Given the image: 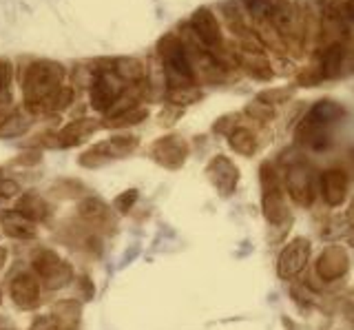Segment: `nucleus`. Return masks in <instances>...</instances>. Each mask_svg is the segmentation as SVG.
<instances>
[{
  "instance_id": "15",
  "label": "nucleus",
  "mask_w": 354,
  "mask_h": 330,
  "mask_svg": "<svg viewBox=\"0 0 354 330\" xmlns=\"http://www.w3.org/2000/svg\"><path fill=\"white\" fill-rule=\"evenodd\" d=\"M301 3L304 53H317L321 42V3L319 0H299Z\"/></svg>"
},
{
  "instance_id": "10",
  "label": "nucleus",
  "mask_w": 354,
  "mask_h": 330,
  "mask_svg": "<svg viewBox=\"0 0 354 330\" xmlns=\"http://www.w3.org/2000/svg\"><path fill=\"white\" fill-rule=\"evenodd\" d=\"M308 259H310V241L306 237H295L279 253L277 273H279L281 279H295L306 268Z\"/></svg>"
},
{
  "instance_id": "12",
  "label": "nucleus",
  "mask_w": 354,
  "mask_h": 330,
  "mask_svg": "<svg viewBox=\"0 0 354 330\" xmlns=\"http://www.w3.org/2000/svg\"><path fill=\"white\" fill-rule=\"evenodd\" d=\"M206 175L210 184L215 186L217 193L221 197H230L232 193L237 191L239 184V169L235 167V162L226 156H215L213 160L208 162L206 167Z\"/></svg>"
},
{
  "instance_id": "1",
  "label": "nucleus",
  "mask_w": 354,
  "mask_h": 330,
  "mask_svg": "<svg viewBox=\"0 0 354 330\" xmlns=\"http://www.w3.org/2000/svg\"><path fill=\"white\" fill-rule=\"evenodd\" d=\"M64 69L58 62L38 60L27 67L22 78V93H25V109L29 116L51 113L53 98L62 89Z\"/></svg>"
},
{
  "instance_id": "34",
  "label": "nucleus",
  "mask_w": 354,
  "mask_h": 330,
  "mask_svg": "<svg viewBox=\"0 0 354 330\" xmlns=\"http://www.w3.org/2000/svg\"><path fill=\"white\" fill-rule=\"evenodd\" d=\"M321 82H324V78H321V73L317 71V67L315 69L308 67V69H304L301 73L297 75V84H301V86H317Z\"/></svg>"
},
{
  "instance_id": "26",
  "label": "nucleus",
  "mask_w": 354,
  "mask_h": 330,
  "mask_svg": "<svg viewBox=\"0 0 354 330\" xmlns=\"http://www.w3.org/2000/svg\"><path fill=\"white\" fill-rule=\"evenodd\" d=\"M77 217L84 219V222H91V224L104 222L109 217V206L104 200H100V197L88 195L84 200L77 202Z\"/></svg>"
},
{
  "instance_id": "2",
  "label": "nucleus",
  "mask_w": 354,
  "mask_h": 330,
  "mask_svg": "<svg viewBox=\"0 0 354 330\" xmlns=\"http://www.w3.org/2000/svg\"><path fill=\"white\" fill-rule=\"evenodd\" d=\"M177 36H180L182 45L186 49V56H188V62H191V69H193V75H195L197 82L221 84V82L228 80L230 73L224 69V64H221L213 53L208 51V47L204 45V42L197 38V34L191 29V25L188 23L180 25Z\"/></svg>"
},
{
  "instance_id": "16",
  "label": "nucleus",
  "mask_w": 354,
  "mask_h": 330,
  "mask_svg": "<svg viewBox=\"0 0 354 330\" xmlns=\"http://www.w3.org/2000/svg\"><path fill=\"white\" fill-rule=\"evenodd\" d=\"M104 125L95 118H77L58 131V149H73L77 145H82L88 136H93Z\"/></svg>"
},
{
  "instance_id": "25",
  "label": "nucleus",
  "mask_w": 354,
  "mask_h": 330,
  "mask_svg": "<svg viewBox=\"0 0 354 330\" xmlns=\"http://www.w3.org/2000/svg\"><path fill=\"white\" fill-rule=\"evenodd\" d=\"M33 125V118L22 111H11L0 120V138H18L25 136Z\"/></svg>"
},
{
  "instance_id": "14",
  "label": "nucleus",
  "mask_w": 354,
  "mask_h": 330,
  "mask_svg": "<svg viewBox=\"0 0 354 330\" xmlns=\"http://www.w3.org/2000/svg\"><path fill=\"white\" fill-rule=\"evenodd\" d=\"M348 47L343 42H332V45L321 47L315 56H317V71L321 73L324 80H337L343 73V67H346V56H348Z\"/></svg>"
},
{
  "instance_id": "28",
  "label": "nucleus",
  "mask_w": 354,
  "mask_h": 330,
  "mask_svg": "<svg viewBox=\"0 0 354 330\" xmlns=\"http://www.w3.org/2000/svg\"><path fill=\"white\" fill-rule=\"evenodd\" d=\"M147 118H149V109L140 104L136 109H131V111H124V113H120L115 118H109L106 122H102V125L109 127V129H129V127L142 125Z\"/></svg>"
},
{
  "instance_id": "4",
  "label": "nucleus",
  "mask_w": 354,
  "mask_h": 330,
  "mask_svg": "<svg viewBox=\"0 0 354 330\" xmlns=\"http://www.w3.org/2000/svg\"><path fill=\"white\" fill-rule=\"evenodd\" d=\"M272 25L279 34L290 58L304 56V27H301V3L299 0H274Z\"/></svg>"
},
{
  "instance_id": "41",
  "label": "nucleus",
  "mask_w": 354,
  "mask_h": 330,
  "mask_svg": "<svg viewBox=\"0 0 354 330\" xmlns=\"http://www.w3.org/2000/svg\"><path fill=\"white\" fill-rule=\"evenodd\" d=\"M7 259H9V250L5 246H0V271L7 266Z\"/></svg>"
},
{
  "instance_id": "20",
  "label": "nucleus",
  "mask_w": 354,
  "mask_h": 330,
  "mask_svg": "<svg viewBox=\"0 0 354 330\" xmlns=\"http://www.w3.org/2000/svg\"><path fill=\"white\" fill-rule=\"evenodd\" d=\"M14 208L18 213H22L27 219H31V222H47V219L51 217V204L44 200V197H40L38 193H22L18 195V200L14 204Z\"/></svg>"
},
{
  "instance_id": "42",
  "label": "nucleus",
  "mask_w": 354,
  "mask_h": 330,
  "mask_svg": "<svg viewBox=\"0 0 354 330\" xmlns=\"http://www.w3.org/2000/svg\"><path fill=\"white\" fill-rule=\"evenodd\" d=\"M5 204H7V200H5L3 195H0V211H7V208H5Z\"/></svg>"
},
{
  "instance_id": "7",
  "label": "nucleus",
  "mask_w": 354,
  "mask_h": 330,
  "mask_svg": "<svg viewBox=\"0 0 354 330\" xmlns=\"http://www.w3.org/2000/svg\"><path fill=\"white\" fill-rule=\"evenodd\" d=\"M188 153H191V147H188V142L177 134L158 138L149 149L151 160L169 171L182 169L184 162L188 160Z\"/></svg>"
},
{
  "instance_id": "5",
  "label": "nucleus",
  "mask_w": 354,
  "mask_h": 330,
  "mask_svg": "<svg viewBox=\"0 0 354 330\" xmlns=\"http://www.w3.org/2000/svg\"><path fill=\"white\" fill-rule=\"evenodd\" d=\"M31 271L47 291H62L73 282L71 264L51 248H40L31 255Z\"/></svg>"
},
{
  "instance_id": "37",
  "label": "nucleus",
  "mask_w": 354,
  "mask_h": 330,
  "mask_svg": "<svg viewBox=\"0 0 354 330\" xmlns=\"http://www.w3.org/2000/svg\"><path fill=\"white\" fill-rule=\"evenodd\" d=\"M31 330H77V328H66V326H60V324H55L53 319L47 315V317H40L36 324H33Z\"/></svg>"
},
{
  "instance_id": "33",
  "label": "nucleus",
  "mask_w": 354,
  "mask_h": 330,
  "mask_svg": "<svg viewBox=\"0 0 354 330\" xmlns=\"http://www.w3.org/2000/svg\"><path fill=\"white\" fill-rule=\"evenodd\" d=\"M73 86H62V89L55 93V98H53V107H51V113H60V111H64L66 107H71V102H73Z\"/></svg>"
},
{
  "instance_id": "3",
  "label": "nucleus",
  "mask_w": 354,
  "mask_h": 330,
  "mask_svg": "<svg viewBox=\"0 0 354 330\" xmlns=\"http://www.w3.org/2000/svg\"><path fill=\"white\" fill-rule=\"evenodd\" d=\"M158 56H160V64L166 78V89L197 84L191 62H188V56H186V49L177 34H166L160 38Z\"/></svg>"
},
{
  "instance_id": "19",
  "label": "nucleus",
  "mask_w": 354,
  "mask_h": 330,
  "mask_svg": "<svg viewBox=\"0 0 354 330\" xmlns=\"http://www.w3.org/2000/svg\"><path fill=\"white\" fill-rule=\"evenodd\" d=\"M346 113H348V109L341 102L330 100V98H321V100H317L313 107L308 109V113L304 118L310 120V122H315V125L332 129L341 118H346Z\"/></svg>"
},
{
  "instance_id": "9",
  "label": "nucleus",
  "mask_w": 354,
  "mask_h": 330,
  "mask_svg": "<svg viewBox=\"0 0 354 330\" xmlns=\"http://www.w3.org/2000/svg\"><path fill=\"white\" fill-rule=\"evenodd\" d=\"M286 189L290 200L299 206H313L315 202V175L304 162H295L286 169Z\"/></svg>"
},
{
  "instance_id": "17",
  "label": "nucleus",
  "mask_w": 354,
  "mask_h": 330,
  "mask_svg": "<svg viewBox=\"0 0 354 330\" xmlns=\"http://www.w3.org/2000/svg\"><path fill=\"white\" fill-rule=\"evenodd\" d=\"M321 195L328 206H341L348 197V173L343 169H328L319 180Z\"/></svg>"
},
{
  "instance_id": "31",
  "label": "nucleus",
  "mask_w": 354,
  "mask_h": 330,
  "mask_svg": "<svg viewBox=\"0 0 354 330\" xmlns=\"http://www.w3.org/2000/svg\"><path fill=\"white\" fill-rule=\"evenodd\" d=\"M138 197H140L138 189H127V191H122L120 195H115V200H113V208H115L118 213L127 215V213L131 211V208L136 206Z\"/></svg>"
},
{
  "instance_id": "22",
  "label": "nucleus",
  "mask_w": 354,
  "mask_h": 330,
  "mask_svg": "<svg viewBox=\"0 0 354 330\" xmlns=\"http://www.w3.org/2000/svg\"><path fill=\"white\" fill-rule=\"evenodd\" d=\"M113 73L124 84H136V82L147 80V67H144V62L138 58H131V56L115 58L113 60Z\"/></svg>"
},
{
  "instance_id": "44",
  "label": "nucleus",
  "mask_w": 354,
  "mask_h": 330,
  "mask_svg": "<svg viewBox=\"0 0 354 330\" xmlns=\"http://www.w3.org/2000/svg\"><path fill=\"white\" fill-rule=\"evenodd\" d=\"M5 180V171L3 169H0V182H3Z\"/></svg>"
},
{
  "instance_id": "24",
  "label": "nucleus",
  "mask_w": 354,
  "mask_h": 330,
  "mask_svg": "<svg viewBox=\"0 0 354 330\" xmlns=\"http://www.w3.org/2000/svg\"><path fill=\"white\" fill-rule=\"evenodd\" d=\"M226 138H228L230 149L243 158H250V156H254V151H257V136H254V131L248 127L237 125Z\"/></svg>"
},
{
  "instance_id": "13",
  "label": "nucleus",
  "mask_w": 354,
  "mask_h": 330,
  "mask_svg": "<svg viewBox=\"0 0 354 330\" xmlns=\"http://www.w3.org/2000/svg\"><path fill=\"white\" fill-rule=\"evenodd\" d=\"M348 268H350V257H348V250L343 246L324 248V253H321L315 264V271L324 282L341 279L343 275L348 273Z\"/></svg>"
},
{
  "instance_id": "36",
  "label": "nucleus",
  "mask_w": 354,
  "mask_h": 330,
  "mask_svg": "<svg viewBox=\"0 0 354 330\" xmlns=\"http://www.w3.org/2000/svg\"><path fill=\"white\" fill-rule=\"evenodd\" d=\"M235 127H237L235 125V118H232V116H224V118H219L217 122L213 125V131H215V134H221V136H228Z\"/></svg>"
},
{
  "instance_id": "46",
  "label": "nucleus",
  "mask_w": 354,
  "mask_h": 330,
  "mask_svg": "<svg viewBox=\"0 0 354 330\" xmlns=\"http://www.w3.org/2000/svg\"><path fill=\"white\" fill-rule=\"evenodd\" d=\"M0 235H3V224H0Z\"/></svg>"
},
{
  "instance_id": "30",
  "label": "nucleus",
  "mask_w": 354,
  "mask_h": 330,
  "mask_svg": "<svg viewBox=\"0 0 354 330\" xmlns=\"http://www.w3.org/2000/svg\"><path fill=\"white\" fill-rule=\"evenodd\" d=\"M292 89L290 86H270V89H263L257 93V100L270 104V107H277V104H283L292 98Z\"/></svg>"
},
{
  "instance_id": "39",
  "label": "nucleus",
  "mask_w": 354,
  "mask_h": 330,
  "mask_svg": "<svg viewBox=\"0 0 354 330\" xmlns=\"http://www.w3.org/2000/svg\"><path fill=\"white\" fill-rule=\"evenodd\" d=\"M40 158H42L40 151H25L16 158V164H36L40 162Z\"/></svg>"
},
{
  "instance_id": "23",
  "label": "nucleus",
  "mask_w": 354,
  "mask_h": 330,
  "mask_svg": "<svg viewBox=\"0 0 354 330\" xmlns=\"http://www.w3.org/2000/svg\"><path fill=\"white\" fill-rule=\"evenodd\" d=\"M80 315H82V304L75 300H60V302H55L49 311V317L53 322L66 328H77Z\"/></svg>"
},
{
  "instance_id": "47",
  "label": "nucleus",
  "mask_w": 354,
  "mask_h": 330,
  "mask_svg": "<svg viewBox=\"0 0 354 330\" xmlns=\"http://www.w3.org/2000/svg\"><path fill=\"white\" fill-rule=\"evenodd\" d=\"M3 330H11V328H3Z\"/></svg>"
},
{
  "instance_id": "35",
  "label": "nucleus",
  "mask_w": 354,
  "mask_h": 330,
  "mask_svg": "<svg viewBox=\"0 0 354 330\" xmlns=\"http://www.w3.org/2000/svg\"><path fill=\"white\" fill-rule=\"evenodd\" d=\"M20 184L16 182V180H3L0 182V195L5 197V200H11V197H16V195H20Z\"/></svg>"
},
{
  "instance_id": "40",
  "label": "nucleus",
  "mask_w": 354,
  "mask_h": 330,
  "mask_svg": "<svg viewBox=\"0 0 354 330\" xmlns=\"http://www.w3.org/2000/svg\"><path fill=\"white\" fill-rule=\"evenodd\" d=\"M343 16L348 18V23H354V0H343Z\"/></svg>"
},
{
  "instance_id": "45",
  "label": "nucleus",
  "mask_w": 354,
  "mask_h": 330,
  "mask_svg": "<svg viewBox=\"0 0 354 330\" xmlns=\"http://www.w3.org/2000/svg\"><path fill=\"white\" fill-rule=\"evenodd\" d=\"M0 304H3V288H0Z\"/></svg>"
},
{
  "instance_id": "11",
  "label": "nucleus",
  "mask_w": 354,
  "mask_h": 330,
  "mask_svg": "<svg viewBox=\"0 0 354 330\" xmlns=\"http://www.w3.org/2000/svg\"><path fill=\"white\" fill-rule=\"evenodd\" d=\"M40 279L33 275V271L16 273L9 282V297L22 311H33L40 306Z\"/></svg>"
},
{
  "instance_id": "8",
  "label": "nucleus",
  "mask_w": 354,
  "mask_h": 330,
  "mask_svg": "<svg viewBox=\"0 0 354 330\" xmlns=\"http://www.w3.org/2000/svg\"><path fill=\"white\" fill-rule=\"evenodd\" d=\"M124 89H127V84L118 78V75L113 73V69L97 71L91 86H88V104H91L93 111L106 113L109 107L118 100V95Z\"/></svg>"
},
{
  "instance_id": "6",
  "label": "nucleus",
  "mask_w": 354,
  "mask_h": 330,
  "mask_svg": "<svg viewBox=\"0 0 354 330\" xmlns=\"http://www.w3.org/2000/svg\"><path fill=\"white\" fill-rule=\"evenodd\" d=\"M138 147H140V138L138 136H131V134L113 136L109 140L97 142V145H93V147H88L82 156L77 158V162H80V167L97 169V167H102V164H106L111 160L131 156V153L136 151Z\"/></svg>"
},
{
  "instance_id": "18",
  "label": "nucleus",
  "mask_w": 354,
  "mask_h": 330,
  "mask_svg": "<svg viewBox=\"0 0 354 330\" xmlns=\"http://www.w3.org/2000/svg\"><path fill=\"white\" fill-rule=\"evenodd\" d=\"M0 224H3V233L9 239L16 241H31L38 237V224L27 219L22 213H18L16 208H7L0 217Z\"/></svg>"
},
{
  "instance_id": "38",
  "label": "nucleus",
  "mask_w": 354,
  "mask_h": 330,
  "mask_svg": "<svg viewBox=\"0 0 354 330\" xmlns=\"http://www.w3.org/2000/svg\"><path fill=\"white\" fill-rule=\"evenodd\" d=\"M346 219H348V244L354 246V197H352V202L348 206Z\"/></svg>"
},
{
  "instance_id": "21",
  "label": "nucleus",
  "mask_w": 354,
  "mask_h": 330,
  "mask_svg": "<svg viewBox=\"0 0 354 330\" xmlns=\"http://www.w3.org/2000/svg\"><path fill=\"white\" fill-rule=\"evenodd\" d=\"M261 213L268 219L270 224H281L288 217V208L283 202V195L279 186H272V189H263L261 193Z\"/></svg>"
},
{
  "instance_id": "43",
  "label": "nucleus",
  "mask_w": 354,
  "mask_h": 330,
  "mask_svg": "<svg viewBox=\"0 0 354 330\" xmlns=\"http://www.w3.org/2000/svg\"><path fill=\"white\" fill-rule=\"evenodd\" d=\"M5 328V317H0V330Z\"/></svg>"
},
{
  "instance_id": "32",
  "label": "nucleus",
  "mask_w": 354,
  "mask_h": 330,
  "mask_svg": "<svg viewBox=\"0 0 354 330\" xmlns=\"http://www.w3.org/2000/svg\"><path fill=\"white\" fill-rule=\"evenodd\" d=\"M14 78V69H11L9 60H0V104L9 102V84Z\"/></svg>"
},
{
  "instance_id": "29",
  "label": "nucleus",
  "mask_w": 354,
  "mask_h": 330,
  "mask_svg": "<svg viewBox=\"0 0 354 330\" xmlns=\"http://www.w3.org/2000/svg\"><path fill=\"white\" fill-rule=\"evenodd\" d=\"M246 118H250V120H254V122H259V125H266V122H272L274 120V107H270V104H266V102H261V100H254L246 107Z\"/></svg>"
},
{
  "instance_id": "27",
  "label": "nucleus",
  "mask_w": 354,
  "mask_h": 330,
  "mask_svg": "<svg viewBox=\"0 0 354 330\" xmlns=\"http://www.w3.org/2000/svg\"><path fill=\"white\" fill-rule=\"evenodd\" d=\"M166 102L173 104V107H188V104H195L202 100V89H199L197 84H191V86H175V89H166Z\"/></svg>"
}]
</instances>
